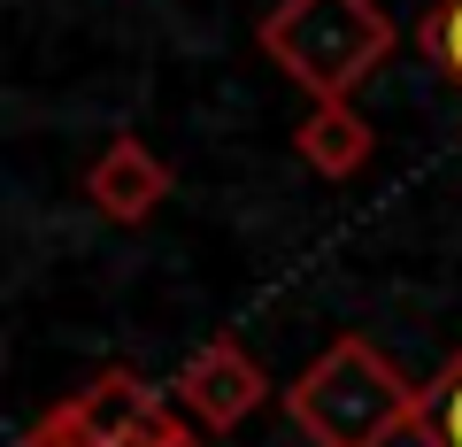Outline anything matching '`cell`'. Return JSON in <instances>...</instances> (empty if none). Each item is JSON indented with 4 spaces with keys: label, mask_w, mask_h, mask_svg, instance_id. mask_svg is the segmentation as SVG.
Listing matches in <instances>:
<instances>
[{
    "label": "cell",
    "mask_w": 462,
    "mask_h": 447,
    "mask_svg": "<svg viewBox=\"0 0 462 447\" xmlns=\"http://www.w3.org/2000/svg\"><path fill=\"white\" fill-rule=\"evenodd\" d=\"M285 416L309 432V447H393L424 416V386L385 348H370L363 331H339L285 386Z\"/></svg>",
    "instance_id": "1"
},
{
    "label": "cell",
    "mask_w": 462,
    "mask_h": 447,
    "mask_svg": "<svg viewBox=\"0 0 462 447\" xmlns=\"http://www.w3.org/2000/svg\"><path fill=\"white\" fill-rule=\"evenodd\" d=\"M85 200H93L108 224H147L154 209L170 200V163L147 147V139H108V147L93 154V170H85Z\"/></svg>",
    "instance_id": "5"
},
{
    "label": "cell",
    "mask_w": 462,
    "mask_h": 447,
    "mask_svg": "<svg viewBox=\"0 0 462 447\" xmlns=\"http://www.w3.org/2000/svg\"><path fill=\"white\" fill-rule=\"evenodd\" d=\"M162 424H170V409H154L147 424H132V432H116L108 447H162Z\"/></svg>",
    "instance_id": "9"
},
{
    "label": "cell",
    "mask_w": 462,
    "mask_h": 447,
    "mask_svg": "<svg viewBox=\"0 0 462 447\" xmlns=\"http://www.w3.org/2000/svg\"><path fill=\"white\" fill-rule=\"evenodd\" d=\"M424 447H462V348L439 363V378L424 386V416H416Z\"/></svg>",
    "instance_id": "7"
},
{
    "label": "cell",
    "mask_w": 462,
    "mask_h": 447,
    "mask_svg": "<svg viewBox=\"0 0 462 447\" xmlns=\"http://www.w3.org/2000/svg\"><path fill=\"white\" fill-rule=\"evenodd\" d=\"M263 394H270V378H263V363H254L239 340H208V348L178 370V409L193 416L200 432L247 424V416L263 409Z\"/></svg>",
    "instance_id": "4"
},
{
    "label": "cell",
    "mask_w": 462,
    "mask_h": 447,
    "mask_svg": "<svg viewBox=\"0 0 462 447\" xmlns=\"http://www.w3.org/2000/svg\"><path fill=\"white\" fill-rule=\"evenodd\" d=\"M154 409H170V401L154 394L139 370H100L85 394H69V401H54V409H39L32 432H23V447H108L116 432L147 424Z\"/></svg>",
    "instance_id": "3"
},
{
    "label": "cell",
    "mask_w": 462,
    "mask_h": 447,
    "mask_svg": "<svg viewBox=\"0 0 462 447\" xmlns=\"http://www.w3.org/2000/svg\"><path fill=\"white\" fill-rule=\"evenodd\" d=\"M254 39L309 100H355V85L393 54L401 32L378 0H278Z\"/></svg>",
    "instance_id": "2"
},
{
    "label": "cell",
    "mask_w": 462,
    "mask_h": 447,
    "mask_svg": "<svg viewBox=\"0 0 462 447\" xmlns=\"http://www.w3.org/2000/svg\"><path fill=\"white\" fill-rule=\"evenodd\" d=\"M416 47H424V62H439L447 78L462 85V0H439V8L416 23Z\"/></svg>",
    "instance_id": "8"
},
{
    "label": "cell",
    "mask_w": 462,
    "mask_h": 447,
    "mask_svg": "<svg viewBox=\"0 0 462 447\" xmlns=\"http://www.w3.org/2000/svg\"><path fill=\"white\" fill-rule=\"evenodd\" d=\"M370 147H378V132L355 116V100H309V116H300V132H293V154L331 185L355 178V170L370 163Z\"/></svg>",
    "instance_id": "6"
},
{
    "label": "cell",
    "mask_w": 462,
    "mask_h": 447,
    "mask_svg": "<svg viewBox=\"0 0 462 447\" xmlns=\"http://www.w3.org/2000/svg\"><path fill=\"white\" fill-rule=\"evenodd\" d=\"M162 447H208V432H193V424H185V409H170V424H162Z\"/></svg>",
    "instance_id": "10"
}]
</instances>
